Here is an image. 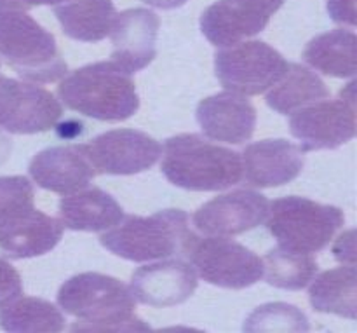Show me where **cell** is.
Segmentation results:
<instances>
[{"label": "cell", "mask_w": 357, "mask_h": 333, "mask_svg": "<svg viewBox=\"0 0 357 333\" xmlns=\"http://www.w3.org/2000/svg\"><path fill=\"white\" fill-rule=\"evenodd\" d=\"M58 306L79 323L72 332H149L135 316L136 300L128 286L112 276L82 272L61 285Z\"/></svg>", "instance_id": "6da1fadb"}, {"label": "cell", "mask_w": 357, "mask_h": 333, "mask_svg": "<svg viewBox=\"0 0 357 333\" xmlns=\"http://www.w3.org/2000/svg\"><path fill=\"white\" fill-rule=\"evenodd\" d=\"M33 199L26 177H0V250L13 260L49 253L63 237L61 220L38 212Z\"/></svg>", "instance_id": "7a4b0ae2"}, {"label": "cell", "mask_w": 357, "mask_h": 333, "mask_svg": "<svg viewBox=\"0 0 357 333\" xmlns=\"http://www.w3.org/2000/svg\"><path fill=\"white\" fill-rule=\"evenodd\" d=\"M58 94L70 110L98 121H126L139 108L131 73L115 61L77 68L61 80Z\"/></svg>", "instance_id": "3957f363"}, {"label": "cell", "mask_w": 357, "mask_h": 333, "mask_svg": "<svg viewBox=\"0 0 357 333\" xmlns=\"http://www.w3.org/2000/svg\"><path fill=\"white\" fill-rule=\"evenodd\" d=\"M164 177L176 187L194 192H218L243 178L241 156L199 135H176L164 145Z\"/></svg>", "instance_id": "277c9868"}, {"label": "cell", "mask_w": 357, "mask_h": 333, "mask_svg": "<svg viewBox=\"0 0 357 333\" xmlns=\"http://www.w3.org/2000/svg\"><path fill=\"white\" fill-rule=\"evenodd\" d=\"M190 216L183 209H162L152 216L128 215L101 234L100 243L126 260L152 262L183 253L188 241L195 236L188 227Z\"/></svg>", "instance_id": "5b68a950"}, {"label": "cell", "mask_w": 357, "mask_h": 333, "mask_svg": "<svg viewBox=\"0 0 357 333\" xmlns=\"http://www.w3.org/2000/svg\"><path fill=\"white\" fill-rule=\"evenodd\" d=\"M0 56L30 82H56L66 75L54 35L24 10L0 13Z\"/></svg>", "instance_id": "8992f818"}, {"label": "cell", "mask_w": 357, "mask_h": 333, "mask_svg": "<svg viewBox=\"0 0 357 333\" xmlns=\"http://www.w3.org/2000/svg\"><path fill=\"white\" fill-rule=\"evenodd\" d=\"M345 215L340 208L321 205L312 199L288 195L268 202L265 219L268 232L279 248L296 253H317L324 250L344 227Z\"/></svg>", "instance_id": "52a82bcc"}, {"label": "cell", "mask_w": 357, "mask_h": 333, "mask_svg": "<svg viewBox=\"0 0 357 333\" xmlns=\"http://www.w3.org/2000/svg\"><path fill=\"white\" fill-rule=\"evenodd\" d=\"M284 56L261 40H243L215 54V73L227 91L243 96L261 94L288 72Z\"/></svg>", "instance_id": "ba28073f"}, {"label": "cell", "mask_w": 357, "mask_h": 333, "mask_svg": "<svg viewBox=\"0 0 357 333\" xmlns=\"http://www.w3.org/2000/svg\"><path fill=\"white\" fill-rule=\"evenodd\" d=\"M183 253L206 283L220 288H250L264 278V260L241 243L223 236L204 239L194 236Z\"/></svg>", "instance_id": "9c48e42d"}, {"label": "cell", "mask_w": 357, "mask_h": 333, "mask_svg": "<svg viewBox=\"0 0 357 333\" xmlns=\"http://www.w3.org/2000/svg\"><path fill=\"white\" fill-rule=\"evenodd\" d=\"M356 80L338 100H321L291 115L289 129L303 152L337 149L356 136Z\"/></svg>", "instance_id": "30bf717a"}, {"label": "cell", "mask_w": 357, "mask_h": 333, "mask_svg": "<svg viewBox=\"0 0 357 333\" xmlns=\"http://www.w3.org/2000/svg\"><path fill=\"white\" fill-rule=\"evenodd\" d=\"M63 107L51 91L0 73V128L13 135H35L58 124Z\"/></svg>", "instance_id": "8fae6325"}, {"label": "cell", "mask_w": 357, "mask_h": 333, "mask_svg": "<svg viewBox=\"0 0 357 333\" xmlns=\"http://www.w3.org/2000/svg\"><path fill=\"white\" fill-rule=\"evenodd\" d=\"M96 175H136L150 170L162 156V145L138 129H112L84 143Z\"/></svg>", "instance_id": "7c38bea8"}, {"label": "cell", "mask_w": 357, "mask_h": 333, "mask_svg": "<svg viewBox=\"0 0 357 333\" xmlns=\"http://www.w3.org/2000/svg\"><path fill=\"white\" fill-rule=\"evenodd\" d=\"M284 0H218L201 16V30L216 47H230L261 34Z\"/></svg>", "instance_id": "4fadbf2b"}, {"label": "cell", "mask_w": 357, "mask_h": 333, "mask_svg": "<svg viewBox=\"0 0 357 333\" xmlns=\"http://www.w3.org/2000/svg\"><path fill=\"white\" fill-rule=\"evenodd\" d=\"M268 199L255 191H234L202 205L192 222L208 236H239L261 225L267 219Z\"/></svg>", "instance_id": "5bb4252c"}, {"label": "cell", "mask_w": 357, "mask_h": 333, "mask_svg": "<svg viewBox=\"0 0 357 333\" xmlns=\"http://www.w3.org/2000/svg\"><path fill=\"white\" fill-rule=\"evenodd\" d=\"M197 272L183 260H162L136 269L129 292L150 307H173L187 302L197 290Z\"/></svg>", "instance_id": "9a60e30c"}, {"label": "cell", "mask_w": 357, "mask_h": 333, "mask_svg": "<svg viewBox=\"0 0 357 333\" xmlns=\"http://www.w3.org/2000/svg\"><path fill=\"white\" fill-rule=\"evenodd\" d=\"M160 20L153 10L135 7L115 14L110 37L114 44L112 61L129 73L149 66L157 56Z\"/></svg>", "instance_id": "2e32d148"}, {"label": "cell", "mask_w": 357, "mask_h": 333, "mask_svg": "<svg viewBox=\"0 0 357 333\" xmlns=\"http://www.w3.org/2000/svg\"><path fill=\"white\" fill-rule=\"evenodd\" d=\"M28 171L38 187L65 195L82 191L96 177L84 143L49 147L31 159Z\"/></svg>", "instance_id": "e0dca14e"}, {"label": "cell", "mask_w": 357, "mask_h": 333, "mask_svg": "<svg viewBox=\"0 0 357 333\" xmlns=\"http://www.w3.org/2000/svg\"><path fill=\"white\" fill-rule=\"evenodd\" d=\"M241 163L246 184L251 187H279L302 173L303 150L288 140H261L244 149Z\"/></svg>", "instance_id": "ac0fdd59"}, {"label": "cell", "mask_w": 357, "mask_h": 333, "mask_svg": "<svg viewBox=\"0 0 357 333\" xmlns=\"http://www.w3.org/2000/svg\"><path fill=\"white\" fill-rule=\"evenodd\" d=\"M195 117L208 138L234 145L251 140L257 126V110L251 101L230 91L204 98Z\"/></svg>", "instance_id": "d6986e66"}, {"label": "cell", "mask_w": 357, "mask_h": 333, "mask_svg": "<svg viewBox=\"0 0 357 333\" xmlns=\"http://www.w3.org/2000/svg\"><path fill=\"white\" fill-rule=\"evenodd\" d=\"M122 219V206L114 195L98 187L66 194V198L59 201V220L63 227L70 230L101 232L117 225Z\"/></svg>", "instance_id": "ffe728a7"}, {"label": "cell", "mask_w": 357, "mask_h": 333, "mask_svg": "<svg viewBox=\"0 0 357 333\" xmlns=\"http://www.w3.org/2000/svg\"><path fill=\"white\" fill-rule=\"evenodd\" d=\"M66 37L79 42H100L110 35L117 14L112 0H68L54 7Z\"/></svg>", "instance_id": "44dd1931"}, {"label": "cell", "mask_w": 357, "mask_h": 333, "mask_svg": "<svg viewBox=\"0 0 357 333\" xmlns=\"http://www.w3.org/2000/svg\"><path fill=\"white\" fill-rule=\"evenodd\" d=\"M356 42V34L351 30L324 31L307 44L303 59L324 75L351 79L357 72Z\"/></svg>", "instance_id": "7402d4cb"}, {"label": "cell", "mask_w": 357, "mask_h": 333, "mask_svg": "<svg viewBox=\"0 0 357 333\" xmlns=\"http://www.w3.org/2000/svg\"><path fill=\"white\" fill-rule=\"evenodd\" d=\"M310 306L317 313L357 318V271L356 265H342L323 272L309 290Z\"/></svg>", "instance_id": "603a6c76"}, {"label": "cell", "mask_w": 357, "mask_h": 333, "mask_svg": "<svg viewBox=\"0 0 357 333\" xmlns=\"http://www.w3.org/2000/svg\"><path fill=\"white\" fill-rule=\"evenodd\" d=\"M330 98V89L317 73L298 63H289L288 72L267 93V105L282 115Z\"/></svg>", "instance_id": "cb8c5ba5"}, {"label": "cell", "mask_w": 357, "mask_h": 333, "mask_svg": "<svg viewBox=\"0 0 357 333\" xmlns=\"http://www.w3.org/2000/svg\"><path fill=\"white\" fill-rule=\"evenodd\" d=\"M0 327L6 332L17 333L63 332L65 316L49 300L17 297L7 306L0 307Z\"/></svg>", "instance_id": "d4e9b609"}, {"label": "cell", "mask_w": 357, "mask_h": 333, "mask_svg": "<svg viewBox=\"0 0 357 333\" xmlns=\"http://www.w3.org/2000/svg\"><path fill=\"white\" fill-rule=\"evenodd\" d=\"M264 278L274 288L298 292L316 278L319 265L312 253L274 248L264 258Z\"/></svg>", "instance_id": "484cf974"}, {"label": "cell", "mask_w": 357, "mask_h": 333, "mask_svg": "<svg viewBox=\"0 0 357 333\" xmlns=\"http://www.w3.org/2000/svg\"><path fill=\"white\" fill-rule=\"evenodd\" d=\"M246 332H307L309 320L305 314L289 304H265L253 311L244 323Z\"/></svg>", "instance_id": "4316f807"}, {"label": "cell", "mask_w": 357, "mask_h": 333, "mask_svg": "<svg viewBox=\"0 0 357 333\" xmlns=\"http://www.w3.org/2000/svg\"><path fill=\"white\" fill-rule=\"evenodd\" d=\"M23 295L21 276L7 260L0 258V307Z\"/></svg>", "instance_id": "83f0119b"}, {"label": "cell", "mask_w": 357, "mask_h": 333, "mask_svg": "<svg viewBox=\"0 0 357 333\" xmlns=\"http://www.w3.org/2000/svg\"><path fill=\"white\" fill-rule=\"evenodd\" d=\"M328 13L335 23L356 27V0H328Z\"/></svg>", "instance_id": "f1b7e54d"}, {"label": "cell", "mask_w": 357, "mask_h": 333, "mask_svg": "<svg viewBox=\"0 0 357 333\" xmlns=\"http://www.w3.org/2000/svg\"><path fill=\"white\" fill-rule=\"evenodd\" d=\"M356 230L351 229L342 234L340 239L335 243L333 255L338 262L347 265H356Z\"/></svg>", "instance_id": "f546056e"}, {"label": "cell", "mask_w": 357, "mask_h": 333, "mask_svg": "<svg viewBox=\"0 0 357 333\" xmlns=\"http://www.w3.org/2000/svg\"><path fill=\"white\" fill-rule=\"evenodd\" d=\"M68 0H0V13H13V10H24L37 6H58Z\"/></svg>", "instance_id": "4dcf8cb0"}, {"label": "cell", "mask_w": 357, "mask_h": 333, "mask_svg": "<svg viewBox=\"0 0 357 333\" xmlns=\"http://www.w3.org/2000/svg\"><path fill=\"white\" fill-rule=\"evenodd\" d=\"M149 6L157 7V9H176V7H181L187 3V0H143Z\"/></svg>", "instance_id": "1f68e13d"}]
</instances>
